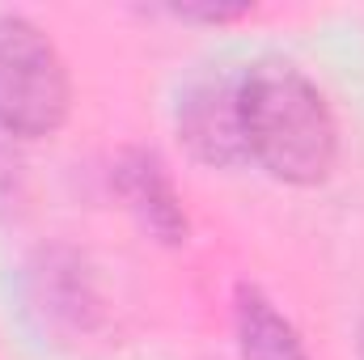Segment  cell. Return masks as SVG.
Here are the masks:
<instances>
[{
    "label": "cell",
    "instance_id": "cell-1",
    "mask_svg": "<svg viewBox=\"0 0 364 360\" xmlns=\"http://www.w3.org/2000/svg\"><path fill=\"white\" fill-rule=\"evenodd\" d=\"M242 140L246 162L288 186H318L339 162V119L326 93L288 60L242 73Z\"/></svg>",
    "mask_w": 364,
    "mask_h": 360
},
{
    "label": "cell",
    "instance_id": "cell-3",
    "mask_svg": "<svg viewBox=\"0 0 364 360\" xmlns=\"http://www.w3.org/2000/svg\"><path fill=\"white\" fill-rule=\"evenodd\" d=\"M242 73L203 68L178 90L174 127H178V140L191 149V157L203 162V166H237V162H246Z\"/></svg>",
    "mask_w": 364,
    "mask_h": 360
},
{
    "label": "cell",
    "instance_id": "cell-6",
    "mask_svg": "<svg viewBox=\"0 0 364 360\" xmlns=\"http://www.w3.org/2000/svg\"><path fill=\"white\" fill-rule=\"evenodd\" d=\"M170 13L182 21H233V17H246L250 4H174Z\"/></svg>",
    "mask_w": 364,
    "mask_h": 360
},
{
    "label": "cell",
    "instance_id": "cell-2",
    "mask_svg": "<svg viewBox=\"0 0 364 360\" xmlns=\"http://www.w3.org/2000/svg\"><path fill=\"white\" fill-rule=\"evenodd\" d=\"M68 110L73 77L51 34L21 13H0V127L43 140L68 123Z\"/></svg>",
    "mask_w": 364,
    "mask_h": 360
},
{
    "label": "cell",
    "instance_id": "cell-5",
    "mask_svg": "<svg viewBox=\"0 0 364 360\" xmlns=\"http://www.w3.org/2000/svg\"><path fill=\"white\" fill-rule=\"evenodd\" d=\"M233 318H237V344H242L246 360H309L305 348H301V335L292 331V322L259 288H250V284L237 288Z\"/></svg>",
    "mask_w": 364,
    "mask_h": 360
},
{
    "label": "cell",
    "instance_id": "cell-7",
    "mask_svg": "<svg viewBox=\"0 0 364 360\" xmlns=\"http://www.w3.org/2000/svg\"><path fill=\"white\" fill-rule=\"evenodd\" d=\"M356 352H360V360H364V314H360V331H356Z\"/></svg>",
    "mask_w": 364,
    "mask_h": 360
},
{
    "label": "cell",
    "instance_id": "cell-4",
    "mask_svg": "<svg viewBox=\"0 0 364 360\" xmlns=\"http://www.w3.org/2000/svg\"><path fill=\"white\" fill-rule=\"evenodd\" d=\"M114 186L132 203V212L140 216L144 229H153L170 246L186 242V212H182L178 191H174V179L157 153H149V149L123 153V162L114 170Z\"/></svg>",
    "mask_w": 364,
    "mask_h": 360
}]
</instances>
